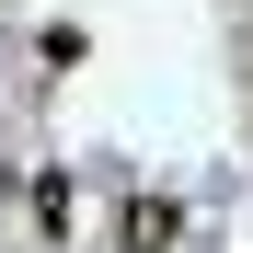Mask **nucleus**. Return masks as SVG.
<instances>
[{"mask_svg": "<svg viewBox=\"0 0 253 253\" xmlns=\"http://www.w3.org/2000/svg\"><path fill=\"white\" fill-rule=\"evenodd\" d=\"M173 242H184V207H173V196H138V207L115 219V253H173Z\"/></svg>", "mask_w": 253, "mask_h": 253, "instance_id": "f257e3e1", "label": "nucleus"}, {"mask_svg": "<svg viewBox=\"0 0 253 253\" xmlns=\"http://www.w3.org/2000/svg\"><path fill=\"white\" fill-rule=\"evenodd\" d=\"M23 207H35V230H46V242H69V173H58V161L23 184Z\"/></svg>", "mask_w": 253, "mask_h": 253, "instance_id": "f03ea898", "label": "nucleus"}]
</instances>
